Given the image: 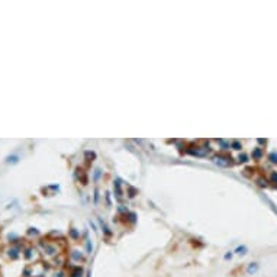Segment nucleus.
Here are the masks:
<instances>
[{
    "instance_id": "f257e3e1",
    "label": "nucleus",
    "mask_w": 277,
    "mask_h": 277,
    "mask_svg": "<svg viewBox=\"0 0 277 277\" xmlns=\"http://www.w3.org/2000/svg\"><path fill=\"white\" fill-rule=\"evenodd\" d=\"M258 269H260V266H258L257 263H251V264L248 266V269H247V273H248V274H254V273L258 271Z\"/></svg>"
},
{
    "instance_id": "f03ea898",
    "label": "nucleus",
    "mask_w": 277,
    "mask_h": 277,
    "mask_svg": "<svg viewBox=\"0 0 277 277\" xmlns=\"http://www.w3.org/2000/svg\"><path fill=\"white\" fill-rule=\"evenodd\" d=\"M237 252L238 254H245V252H247V247H238Z\"/></svg>"
},
{
    "instance_id": "7ed1b4c3",
    "label": "nucleus",
    "mask_w": 277,
    "mask_h": 277,
    "mask_svg": "<svg viewBox=\"0 0 277 277\" xmlns=\"http://www.w3.org/2000/svg\"><path fill=\"white\" fill-rule=\"evenodd\" d=\"M270 158H271L273 162H277V154L276 153H271V154H270Z\"/></svg>"
},
{
    "instance_id": "20e7f679",
    "label": "nucleus",
    "mask_w": 277,
    "mask_h": 277,
    "mask_svg": "<svg viewBox=\"0 0 277 277\" xmlns=\"http://www.w3.org/2000/svg\"><path fill=\"white\" fill-rule=\"evenodd\" d=\"M252 155H254V157H260V155H261V151H260V150H257V151H255Z\"/></svg>"
},
{
    "instance_id": "39448f33",
    "label": "nucleus",
    "mask_w": 277,
    "mask_h": 277,
    "mask_svg": "<svg viewBox=\"0 0 277 277\" xmlns=\"http://www.w3.org/2000/svg\"><path fill=\"white\" fill-rule=\"evenodd\" d=\"M231 257H232V252H228V254L225 255V260H229Z\"/></svg>"
},
{
    "instance_id": "423d86ee",
    "label": "nucleus",
    "mask_w": 277,
    "mask_h": 277,
    "mask_svg": "<svg viewBox=\"0 0 277 277\" xmlns=\"http://www.w3.org/2000/svg\"><path fill=\"white\" fill-rule=\"evenodd\" d=\"M234 147H235V150H241V147H239L238 142H234Z\"/></svg>"
},
{
    "instance_id": "0eeeda50",
    "label": "nucleus",
    "mask_w": 277,
    "mask_h": 277,
    "mask_svg": "<svg viewBox=\"0 0 277 277\" xmlns=\"http://www.w3.org/2000/svg\"><path fill=\"white\" fill-rule=\"evenodd\" d=\"M239 160H241V161H247V157H245V155H241Z\"/></svg>"
},
{
    "instance_id": "6e6552de",
    "label": "nucleus",
    "mask_w": 277,
    "mask_h": 277,
    "mask_svg": "<svg viewBox=\"0 0 277 277\" xmlns=\"http://www.w3.org/2000/svg\"><path fill=\"white\" fill-rule=\"evenodd\" d=\"M273 180H277V173H273Z\"/></svg>"
}]
</instances>
